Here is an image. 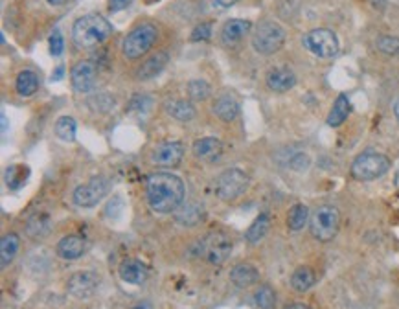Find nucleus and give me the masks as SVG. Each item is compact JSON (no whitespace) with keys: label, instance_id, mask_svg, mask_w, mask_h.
Listing matches in <instances>:
<instances>
[{"label":"nucleus","instance_id":"f257e3e1","mask_svg":"<svg viewBox=\"0 0 399 309\" xmlns=\"http://www.w3.org/2000/svg\"><path fill=\"white\" fill-rule=\"evenodd\" d=\"M149 208L157 214H171L183 205L184 183L175 173H151L146 181Z\"/></svg>","mask_w":399,"mask_h":309},{"label":"nucleus","instance_id":"f03ea898","mask_svg":"<svg viewBox=\"0 0 399 309\" xmlns=\"http://www.w3.org/2000/svg\"><path fill=\"white\" fill-rule=\"evenodd\" d=\"M113 35V24L100 13H87L72 26V37L81 48L103 45Z\"/></svg>","mask_w":399,"mask_h":309},{"label":"nucleus","instance_id":"7ed1b4c3","mask_svg":"<svg viewBox=\"0 0 399 309\" xmlns=\"http://www.w3.org/2000/svg\"><path fill=\"white\" fill-rule=\"evenodd\" d=\"M157 37H159V30L153 24H140L126 35V39L122 43V52L127 59L133 61L140 59L144 54H148L153 48Z\"/></svg>","mask_w":399,"mask_h":309},{"label":"nucleus","instance_id":"20e7f679","mask_svg":"<svg viewBox=\"0 0 399 309\" xmlns=\"http://www.w3.org/2000/svg\"><path fill=\"white\" fill-rule=\"evenodd\" d=\"M284 28L278 23H273V21H263V23L258 24V28L254 30V35H252V46L262 56H273L284 46Z\"/></svg>","mask_w":399,"mask_h":309},{"label":"nucleus","instance_id":"39448f33","mask_svg":"<svg viewBox=\"0 0 399 309\" xmlns=\"http://www.w3.org/2000/svg\"><path fill=\"white\" fill-rule=\"evenodd\" d=\"M390 170V161L383 153L365 151L352 164V175L357 181H374L383 177Z\"/></svg>","mask_w":399,"mask_h":309},{"label":"nucleus","instance_id":"423d86ee","mask_svg":"<svg viewBox=\"0 0 399 309\" xmlns=\"http://www.w3.org/2000/svg\"><path fill=\"white\" fill-rule=\"evenodd\" d=\"M249 183H251V179H249V175L243 170L230 168V170H225L216 179L214 190H216V195L219 199L234 201L241 194H245V190L249 188Z\"/></svg>","mask_w":399,"mask_h":309},{"label":"nucleus","instance_id":"0eeeda50","mask_svg":"<svg viewBox=\"0 0 399 309\" xmlns=\"http://www.w3.org/2000/svg\"><path fill=\"white\" fill-rule=\"evenodd\" d=\"M339 223H341V216L335 206H320L311 218V234L322 243L331 241L339 232Z\"/></svg>","mask_w":399,"mask_h":309},{"label":"nucleus","instance_id":"6e6552de","mask_svg":"<svg viewBox=\"0 0 399 309\" xmlns=\"http://www.w3.org/2000/svg\"><path fill=\"white\" fill-rule=\"evenodd\" d=\"M304 46L308 48L313 56L322 59L335 58L339 54V39L331 30L317 28L311 30L309 34L304 35Z\"/></svg>","mask_w":399,"mask_h":309},{"label":"nucleus","instance_id":"1a4fd4ad","mask_svg":"<svg viewBox=\"0 0 399 309\" xmlns=\"http://www.w3.org/2000/svg\"><path fill=\"white\" fill-rule=\"evenodd\" d=\"M230 252H232V241L223 232H212L199 243V254L208 264H225Z\"/></svg>","mask_w":399,"mask_h":309},{"label":"nucleus","instance_id":"9d476101","mask_svg":"<svg viewBox=\"0 0 399 309\" xmlns=\"http://www.w3.org/2000/svg\"><path fill=\"white\" fill-rule=\"evenodd\" d=\"M109 190H111V179L100 175V177L91 179L89 183L78 186L74 190L72 199L80 208H92L109 194Z\"/></svg>","mask_w":399,"mask_h":309},{"label":"nucleus","instance_id":"9b49d317","mask_svg":"<svg viewBox=\"0 0 399 309\" xmlns=\"http://www.w3.org/2000/svg\"><path fill=\"white\" fill-rule=\"evenodd\" d=\"M184 157V146L177 140L160 142L151 153V162L162 168H175L181 164Z\"/></svg>","mask_w":399,"mask_h":309},{"label":"nucleus","instance_id":"f8f14e48","mask_svg":"<svg viewBox=\"0 0 399 309\" xmlns=\"http://www.w3.org/2000/svg\"><path fill=\"white\" fill-rule=\"evenodd\" d=\"M100 278L92 271H80L70 276L67 282V289L76 298H91L98 291Z\"/></svg>","mask_w":399,"mask_h":309},{"label":"nucleus","instance_id":"ddd939ff","mask_svg":"<svg viewBox=\"0 0 399 309\" xmlns=\"http://www.w3.org/2000/svg\"><path fill=\"white\" fill-rule=\"evenodd\" d=\"M72 87L78 92H91L98 83V69L92 61H80L70 72Z\"/></svg>","mask_w":399,"mask_h":309},{"label":"nucleus","instance_id":"4468645a","mask_svg":"<svg viewBox=\"0 0 399 309\" xmlns=\"http://www.w3.org/2000/svg\"><path fill=\"white\" fill-rule=\"evenodd\" d=\"M195 159L203 162H217L223 154V144L216 137H205L195 140L194 144Z\"/></svg>","mask_w":399,"mask_h":309},{"label":"nucleus","instance_id":"2eb2a0df","mask_svg":"<svg viewBox=\"0 0 399 309\" xmlns=\"http://www.w3.org/2000/svg\"><path fill=\"white\" fill-rule=\"evenodd\" d=\"M120 278L126 284H133V286H140L146 282L149 275L148 265L142 264L140 260H135V258H127L120 264Z\"/></svg>","mask_w":399,"mask_h":309},{"label":"nucleus","instance_id":"dca6fc26","mask_svg":"<svg viewBox=\"0 0 399 309\" xmlns=\"http://www.w3.org/2000/svg\"><path fill=\"white\" fill-rule=\"evenodd\" d=\"M267 85L274 92H287L297 85V76L287 67H276L267 74Z\"/></svg>","mask_w":399,"mask_h":309},{"label":"nucleus","instance_id":"f3484780","mask_svg":"<svg viewBox=\"0 0 399 309\" xmlns=\"http://www.w3.org/2000/svg\"><path fill=\"white\" fill-rule=\"evenodd\" d=\"M252 30L251 21H243V19H230L228 23H225L221 30V39L225 45L232 46L236 43H240L249 32Z\"/></svg>","mask_w":399,"mask_h":309},{"label":"nucleus","instance_id":"a211bd4d","mask_svg":"<svg viewBox=\"0 0 399 309\" xmlns=\"http://www.w3.org/2000/svg\"><path fill=\"white\" fill-rule=\"evenodd\" d=\"M168 54L166 52H157L155 56H151L149 59H146L142 63V67L137 70V78L140 81H149L157 78V76L164 70V67L168 65Z\"/></svg>","mask_w":399,"mask_h":309},{"label":"nucleus","instance_id":"6ab92c4d","mask_svg":"<svg viewBox=\"0 0 399 309\" xmlns=\"http://www.w3.org/2000/svg\"><path fill=\"white\" fill-rule=\"evenodd\" d=\"M83 252H85V240L80 236H67L57 245V254L67 262L80 260L83 256Z\"/></svg>","mask_w":399,"mask_h":309},{"label":"nucleus","instance_id":"aec40b11","mask_svg":"<svg viewBox=\"0 0 399 309\" xmlns=\"http://www.w3.org/2000/svg\"><path fill=\"white\" fill-rule=\"evenodd\" d=\"M214 113H216L223 122H234L240 115V103L234 96L230 94H223L214 103Z\"/></svg>","mask_w":399,"mask_h":309},{"label":"nucleus","instance_id":"412c9836","mask_svg":"<svg viewBox=\"0 0 399 309\" xmlns=\"http://www.w3.org/2000/svg\"><path fill=\"white\" fill-rule=\"evenodd\" d=\"M230 280L236 287H249L258 282V269L251 264L236 265L234 269L230 271Z\"/></svg>","mask_w":399,"mask_h":309},{"label":"nucleus","instance_id":"4be33fe9","mask_svg":"<svg viewBox=\"0 0 399 309\" xmlns=\"http://www.w3.org/2000/svg\"><path fill=\"white\" fill-rule=\"evenodd\" d=\"M164 109L168 115L181 122H188L195 116V107L188 100H171V102H166Z\"/></svg>","mask_w":399,"mask_h":309},{"label":"nucleus","instance_id":"5701e85b","mask_svg":"<svg viewBox=\"0 0 399 309\" xmlns=\"http://www.w3.org/2000/svg\"><path fill=\"white\" fill-rule=\"evenodd\" d=\"M19 247H21V238L17 234L10 232V234L2 238V241H0V258H2L0 264H2V269H6L8 265L12 264Z\"/></svg>","mask_w":399,"mask_h":309},{"label":"nucleus","instance_id":"b1692460","mask_svg":"<svg viewBox=\"0 0 399 309\" xmlns=\"http://www.w3.org/2000/svg\"><path fill=\"white\" fill-rule=\"evenodd\" d=\"M15 89H17V94L23 98L34 96L37 89H39V78L32 70H23L21 74L17 76V81H15Z\"/></svg>","mask_w":399,"mask_h":309},{"label":"nucleus","instance_id":"393cba45","mask_svg":"<svg viewBox=\"0 0 399 309\" xmlns=\"http://www.w3.org/2000/svg\"><path fill=\"white\" fill-rule=\"evenodd\" d=\"M350 111H352V105H350L348 96H341L337 98L335 103H333V107H331V113L328 116V126L330 127H339L342 122L346 120L350 115Z\"/></svg>","mask_w":399,"mask_h":309},{"label":"nucleus","instance_id":"a878e982","mask_svg":"<svg viewBox=\"0 0 399 309\" xmlns=\"http://www.w3.org/2000/svg\"><path fill=\"white\" fill-rule=\"evenodd\" d=\"M30 177V168L24 166V164H13L6 170L4 173V181H6V186L10 190H19L23 188L24 183L28 181Z\"/></svg>","mask_w":399,"mask_h":309},{"label":"nucleus","instance_id":"bb28decb","mask_svg":"<svg viewBox=\"0 0 399 309\" xmlns=\"http://www.w3.org/2000/svg\"><path fill=\"white\" fill-rule=\"evenodd\" d=\"M315 273L309 267H300L293 273L291 286L297 293H306L315 286Z\"/></svg>","mask_w":399,"mask_h":309},{"label":"nucleus","instance_id":"cd10ccee","mask_svg":"<svg viewBox=\"0 0 399 309\" xmlns=\"http://www.w3.org/2000/svg\"><path fill=\"white\" fill-rule=\"evenodd\" d=\"M309 219V210L306 205H295L287 214V227L293 232H300L306 227Z\"/></svg>","mask_w":399,"mask_h":309},{"label":"nucleus","instance_id":"c85d7f7f","mask_svg":"<svg viewBox=\"0 0 399 309\" xmlns=\"http://www.w3.org/2000/svg\"><path fill=\"white\" fill-rule=\"evenodd\" d=\"M50 232V218L46 214H35L28 221V234L35 240L45 238Z\"/></svg>","mask_w":399,"mask_h":309},{"label":"nucleus","instance_id":"c756f323","mask_svg":"<svg viewBox=\"0 0 399 309\" xmlns=\"http://www.w3.org/2000/svg\"><path fill=\"white\" fill-rule=\"evenodd\" d=\"M76 129H78V126H76V120L72 116H61L56 122V135L63 142H74Z\"/></svg>","mask_w":399,"mask_h":309},{"label":"nucleus","instance_id":"7c9ffc66","mask_svg":"<svg viewBox=\"0 0 399 309\" xmlns=\"http://www.w3.org/2000/svg\"><path fill=\"white\" fill-rule=\"evenodd\" d=\"M269 227H271V223H269V216L267 214H262V216L249 227V230H247L245 234L247 241H249V243H258L263 236L267 234Z\"/></svg>","mask_w":399,"mask_h":309},{"label":"nucleus","instance_id":"2f4dec72","mask_svg":"<svg viewBox=\"0 0 399 309\" xmlns=\"http://www.w3.org/2000/svg\"><path fill=\"white\" fill-rule=\"evenodd\" d=\"M201 219H203V212H201V208L197 205H186L183 210L177 214L179 223L188 225V227L197 225Z\"/></svg>","mask_w":399,"mask_h":309},{"label":"nucleus","instance_id":"473e14b6","mask_svg":"<svg viewBox=\"0 0 399 309\" xmlns=\"http://www.w3.org/2000/svg\"><path fill=\"white\" fill-rule=\"evenodd\" d=\"M377 50L385 56H398L399 54V37L394 35H381L376 43Z\"/></svg>","mask_w":399,"mask_h":309},{"label":"nucleus","instance_id":"72a5a7b5","mask_svg":"<svg viewBox=\"0 0 399 309\" xmlns=\"http://www.w3.org/2000/svg\"><path fill=\"white\" fill-rule=\"evenodd\" d=\"M188 94L192 100L197 102H205L210 96V85L205 80H194L188 83Z\"/></svg>","mask_w":399,"mask_h":309},{"label":"nucleus","instance_id":"f704fd0d","mask_svg":"<svg viewBox=\"0 0 399 309\" xmlns=\"http://www.w3.org/2000/svg\"><path fill=\"white\" fill-rule=\"evenodd\" d=\"M254 300H256L258 308L273 309L274 304H276V295H274V291L271 289V287L263 286L256 291V295H254Z\"/></svg>","mask_w":399,"mask_h":309},{"label":"nucleus","instance_id":"c9c22d12","mask_svg":"<svg viewBox=\"0 0 399 309\" xmlns=\"http://www.w3.org/2000/svg\"><path fill=\"white\" fill-rule=\"evenodd\" d=\"M48 45H50V54L54 56V58H57V56H61V54H63L65 41H63V35H61V32H59V30H54V32H52Z\"/></svg>","mask_w":399,"mask_h":309},{"label":"nucleus","instance_id":"e433bc0d","mask_svg":"<svg viewBox=\"0 0 399 309\" xmlns=\"http://www.w3.org/2000/svg\"><path fill=\"white\" fill-rule=\"evenodd\" d=\"M210 37H212V24L210 23H201L195 26L190 39L194 41V43H199V41H208Z\"/></svg>","mask_w":399,"mask_h":309},{"label":"nucleus","instance_id":"4c0bfd02","mask_svg":"<svg viewBox=\"0 0 399 309\" xmlns=\"http://www.w3.org/2000/svg\"><path fill=\"white\" fill-rule=\"evenodd\" d=\"M133 0H109V10L111 12H122L127 6H131Z\"/></svg>","mask_w":399,"mask_h":309},{"label":"nucleus","instance_id":"58836bf2","mask_svg":"<svg viewBox=\"0 0 399 309\" xmlns=\"http://www.w3.org/2000/svg\"><path fill=\"white\" fill-rule=\"evenodd\" d=\"M217 8H230L232 4H236L238 0H212Z\"/></svg>","mask_w":399,"mask_h":309},{"label":"nucleus","instance_id":"ea45409f","mask_svg":"<svg viewBox=\"0 0 399 309\" xmlns=\"http://www.w3.org/2000/svg\"><path fill=\"white\" fill-rule=\"evenodd\" d=\"M63 74H65V67L61 65V67H57L56 72H52V81H59L61 78H63Z\"/></svg>","mask_w":399,"mask_h":309},{"label":"nucleus","instance_id":"a19ab883","mask_svg":"<svg viewBox=\"0 0 399 309\" xmlns=\"http://www.w3.org/2000/svg\"><path fill=\"white\" fill-rule=\"evenodd\" d=\"M50 6H63V4H67V0H46Z\"/></svg>","mask_w":399,"mask_h":309},{"label":"nucleus","instance_id":"79ce46f5","mask_svg":"<svg viewBox=\"0 0 399 309\" xmlns=\"http://www.w3.org/2000/svg\"><path fill=\"white\" fill-rule=\"evenodd\" d=\"M285 309H309L308 306H304V304H291V306H287Z\"/></svg>","mask_w":399,"mask_h":309},{"label":"nucleus","instance_id":"37998d69","mask_svg":"<svg viewBox=\"0 0 399 309\" xmlns=\"http://www.w3.org/2000/svg\"><path fill=\"white\" fill-rule=\"evenodd\" d=\"M394 115H396V118L399 120V98L398 102H396V105H394Z\"/></svg>","mask_w":399,"mask_h":309},{"label":"nucleus","instance_id":"c03bdc74","mask_svg":"<svg viewBox=\"0 0 399 309\" xmlns=\"http://www.w3.org/2000/svg\"><path fill=\"white\" fill-rule=\"evenodd\" d=\"M394 184H396V188L399 190V170L396 172V177H394Z\"/></svg>","mask_w":399,"mask_h":309},{"label":"nucleus","instance_id":"a18cd8bd","mask_svg":"<svg viewBox=\"0 0 399 309\" xmlns=\"http://www.w3.org/2000/svg\"><path fill=\"white\" fill-rule=\"evenodd\" d=\"M135 309H151V306H149V304L146 302V304H140V306H137Z\"/></svg>","mask_w":399,"mask_h":309},{"label":"nucleus","instance_id":"49530a36","mask_svg":"<svg viewBox=\"0 0 399 309\" xmlns=\"http://www.w3.org/2000/svg\"><path fill=\"white\" fill-rule=\"evenodd\" d=\"M146 4H157V2H160V0H144Z\"/></svg>","mask_w":399,"mask_h":309}]
</instances>
